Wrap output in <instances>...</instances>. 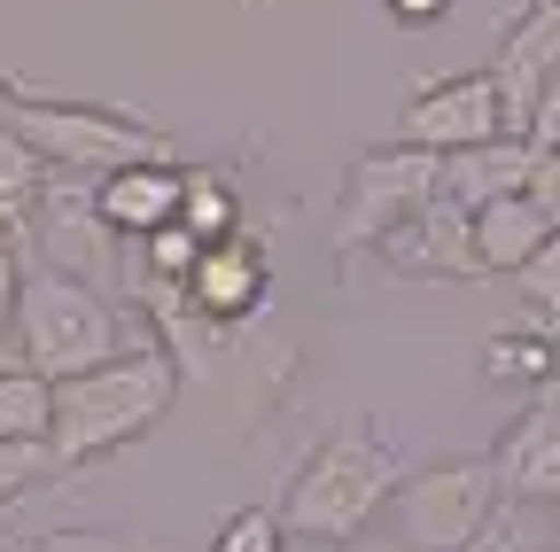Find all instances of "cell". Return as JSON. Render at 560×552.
I'll use <instances>...</instances> for the list:
<instances>
[{
	"instance_id": "cell-3",
	"label": "cell",
	"mask_w": 560,
	"mask_h": 552,
	"mask_svg": "<svg viewBox=\"0 0 560 552\" xmlns=\"http://www.w3.org/2000/svg\"><path fill=\"white\" fill-rule=\"evenodd\" d=\"M405 482V451L382 436V428H335L289 482L280 498V529L289 537H327V544H350L366 537L389 506V491Z\"/></svg>"
},
{
	"instance_id": "cell-20",
	"label": "cell",
	"mask_w": 560,
	"mask_h": 552,
	"mask_svg": "<svg viewBox=\"0 0 560 552\" xmlns=\"http://www.w3.org/2000/svg\"><path fill=\"white\" fill-rule=\"evenodd\" d=\"M514 289H522L529 319L560 334V234H545V242H537V257H529V265L514 272Z\"/></svg>"
},
{
	"instance_id": "cell-9",
	"label": "cell",
	"mask_w": 560,
	"mask_h": 552,
	"mask_svg": "<svg viewBox=\"0 0 560 552\" xmlns=\"http://www.w3.org/2000/svg\"><path fill=\"white\" fill-rule=\"evenodd\" d=\"M482 459L514 506H560V389H537Z\"/></svg>"
},
{
	"instance_id": "cell-10",
	"label": "cell",
	"mask_w": 560,
	"mask_h": 552,
	"mask_svg": "<svg viewBox=\"0 0 560 552\" xmlns=\"http://www.w3.org/2000/svg\"><path fill=\"white\" fill-rule=\"evenodd\" d=\"M265 296H272V265H265V249H257L249 234L210 242V249L195 257V272H187V289H179V304H187L202 327H242V319L265 312Z\"/></svg>"
},
{
	"instance_id": "cell-4",
	"label": "cell",
	"mask_w": 560,
	"mask_h": 552,
	"mask_svg": "<svg viewBox=\"0 0 560 552\" xmlns=\"http://www.w3.org/2000/svg\"><path fill=\"white\" fill-rule=\"evenodd\" d=\"M9 334H16L9 359H16L24 374H39L47 389L70 381V374L109 366L117 351H132V342H125V312H117L102 289L70 281V272H24Z\"/></svg>"
},
{
	"instance_id": "cell-6",
	"label": "cell",
	"mask_w": 560,
	"mask_h": 552,
	"mask_svg": "<svg viewBox=\"0 0 560 552\" xmlns=\"http://www.w3.org/2000/svg\"><path fill=\"white\" fill-rule=\"evenodd\" d=\"M429 195H436V156H429V149H405V141L359 149V156H350V172H342V211H335L327 249H335V257L374 249V242H382L389 226H405Z\"/></svg>"
},
{
	"instance_id": "cell-28",
	"label": "cell",
	"mask_w": 560,
	"mask_h": 552,
	"mask_svg": "<svg viewBox=\"0 0 560 552\" xmlns=\"http://www.w3.org/2000/svg\"><path fill=\"white\" fill-rule=\"evenodd\" d=\"M16 289H24V257H16V234H0V342H9V319H16Z\"/></svg>"
},
{
	"instance_id": "cell-1",
	"label": "cell",
	"mask_w": 560,
	"mask_h": 552,
	"mask_svg": "<svg viewBox=\"0 0 560 552\" xmlns=\"http://www.w3.org/2000/svg\"><path fill=\"white\" fill-rule=\"evenodd\" d=\"M179 404V359L164 342H132L109 366L70 374L47 389V459L55 467H94L140 444L164 412Z\"/></svg>"
},
{
	"instance_id": "cell-8",
	"label": "cell",
	"mask_w": 560,
	"mask_h": 552,
	"mask_svg": "<svg viewBox=\"0 0 560 552\" xmlns=\"http://www.w3.org/2000/svg\"><path fill=\"white\" fill-rule=\"evenodd\" d=\"M24 234H39V272H109V226H102V211H94V179H79V172H47V187H39V211H32V226Z\"/></svg>"
},
{
	"instance_id": "cell-12",
	"label": "cell",
	"mask_w": 560,
	"mask_h": 552,
	"mask_svg": "<svg viewBox=\"0 0 560 552\" xmlns=\"http://www.w3.org/2000/svg\"><path fill=\"white\" fill-rule=\"evenodd\" d=\"M560 71V9H537L499 39V55H490V86H499V109H506V132L522 141V117H529V102H537V86Z\"/></svg>"
},
{
	"instance_id": "cell-34",
	"label": "cell",
	"mask_w": 560,
	"mask_h": 552,
	"mask_svg": "<svg viewBox=\"0 0 560 552\" xmlns=\"http://www.w3.org/2000/svg\"><path fill=\"white\" fill-rule=\"evenodd\" d=\"M552 552H560V544H552Z\"/></svg>"
},
{
	"instance_id": "cell-29",
	"label": "cell",
	"mask_w": 560,
	"mask_h": 552,
	"mask_svg": "<svg viewBox=\"0 0 560 552\" xmlns=\"http://www.w3.org/2000/svg\"><path fill=\"white\" fill-rule=\"evenodd\" d=\"M382 9H389V24H444V9H452V0H382Z\"/></svg>"
},
{
	"instance_id": "cell-27",
	"label": "cell",
	"mask_w": 560,
	"mask_h": 552,
	"mask_svg": "<svg viewBox=\"0 0 560 552\" xmlns=\"http://www.w3.org/2000/svg\"><path fill=\"white\" fill-rule=\"evenodd\" d=\"M522 149H560V71L537 86V102L522 117Z\"/></svg>"
},
{
	"instance_id": "cell-19",
	"label": "cell",
	"mask_w": 560,
	"mask_h": 552,
	"mask_svg": "<svg viewBox=\"0 0 560 552\" xmlns=\"http://www.w3.org/2000/svg\"><path fill=\"white\" fill-rule=\"evenodd\" d=\"M0 444H47V381L0 366Z\"/></svg>"
},
{
	"instance_id": "cell-22",
	"label": "cell",
	"mask_w": 560,
	"mask_h": 552,
	"mask_svg": "<svg viewBox=\"0 0 560 552\" xmlns=\"http://www.w3.org/2000/svg\"><path fill=\"white\" fill-rule=\"evenodd\" d=\"M55 474L47 444H0V514H9L24 491H39V482Z\"/></svg>"
},
{
	"instance_id": "cell-23",
	"label": "cell",
	"mask_w": 560,
	"mask_h": 552,
	"mask_svg": "<svg viewBox=\"0 0 560 552\" xmlns=\"http://www.w3.org/2000/svg\"><path fill=\"white\" fill-rule=\"evenodd\" d=\"M280 537H289V529H280L272 506H242L219 537H210V552H280Z\"/></svg>"
},
{
	"instance_id": "cell-26",
	"label": "cell",
	"mask_w": 560,
	"mask_h": 552,
	"mask_svg": "<svg viewBox=\"0 0 560 552\" xmlns=\"http://www.w3.org/2000/svg\"><path fill=\"white\" fill-rule=\"evenodd\" d=\"M16 552H140V544L117 537V529H39V537L16 544Z\"/></svg>"
},
{
	"instance_id": "cell-30",
	"label": "cell",
	"mask_w": 560,
	"mask_h": 552,
	"mask_svg": "<svg viewBox=\"0 0 560 552\" xmlns=\"http://www.w3.org/2000/svg\"><path fill=\"white\" fill-rule=\"evenodd\" d=\"M280 552H342V544H327V537H280Z\"/></svg>"
},
{
	"instance_id": "cell-16",
	"label": "cell",
	"mask_w": 560,
	"mask_h": 552,
	"mask_svg": "<svg viewBox=\"0 0 560 552\" xmlns=\"http://www.w3.org/2000/svg\"><path fill=\"white\" fill-rule=\"evenodd\" d=\"M545 234H552V226L529 211L522 195H506V202H482V211H467L475 265H482V272H506V281H514V272L537 257V242H545Z\"/></svg>"
},
{
	"instance_id": "cell-25",
	"label": "cell",
	"mask_w": 560,
	"mask_h": 552,
	"mask_svg": "<svg viewBox=\"0 0 560 552\" xmlns=\"http://www.w3.org/2000/svg\"><path fill=\"white\" fill-rule=\"evenodd\" d=\"M529 506H514V498H499V514H490L482 529H475V544L467 552H537L529 544V521H522Z\"/></svg>"
},
{
	"instance_id": "cell-2",
	"label": "cell",
	"mask_w": 560,
	"mask_h": 552,
	"mask_svg": "<svg viewBox=\"0 0 560 552\" xmlns=\"http://www.w3.org/2000/svg\"><path fill=\"white\" fill-rule=\"evenodd\" d=\"M0 86H9V109H0V125H9L47 172L102 179V172H125V164H172V132L149 125V117H132V109L39 94V86L9 79V71H0Z\"/></svg>"
},
{
	"instance_id": "cell-11",
	"label": "cell",
	"mask_w": 560,
	"mask_h": 552,
	"mask_svg": "<svg viewBox=\"0 0 560 552\" xmlns=\"http://www.w3.org/2000/svg\"><path fill=\"white\" fill-rule=\"evenodd\" d=\"M374 257L389 272H405V281H482V265H475V242H467V211L444 195H429L405 226H389L374 242Z\"/></svg>"
},
{
	"instance_id": "cell-13",
	"label": "cell",
	"mask_w": 560,
	"mask_h": 552,
	"mask_svg": "<svg viewBox=\"0 0 560 552\" xmlns=\"http://www.w3.org/2000/svg\"><path fill=\"white\" fill-rule=\"evenodd\" d=\"M179 187H187L179 156H172V164H125V172H102V179H94V211H102L109 234L149 242L156 226L179 219Z\"/></svg>"
},
{
	"instance_id": "cell-33",
	"label": "cell",
	"mask_w": 560,
	"mask_h": 552,
	"mask_svg": "<svg viewBox=\"0 0 560 552\" xmlns=\"http://www.w3.org/2000/svg\"><path fill=\"white\" fill-rule=\"evenodd\" d=\"M545 9H560V0H545Z\"/></svg>"
},
{
	"instance_id": "cell-24",
	"label": "cell",
	"mask_w": 560,
	"mask_h": 552,
	"mask_svg": "<svg viewBox=\"0 0 560 552\" xmlns=\"http://www.w3.org/2000/svg\"><path fill=\"white\" fill-rule=\"evenodd\" d=\"M522 202L560 234V149H529V179H522Z\"/></svg>"
},
{
	"instance_id": "cell-7",
	"label": "cell",
	"mask_w": 560,
	"mask_h": 552,
	"mask_svg": "<svg viewBox=\"0 0 560 552\" xmlns=\"http://www.w3.org/2000/svg\"><path fill=\"white\" fill-rule=\"evenodd\" d=\"M499 132H506V109H499L490 71L429 79L420 94H405V117H397V141H405V149H429V156L482 149V141H499Z\"/></svg>"
},
{
	"instance_id": "cell-14",
	"label": "cell",
	"mask_w": 560,
	"mask_h": 552,
	"mask_svg": "<svg viewBox=\"0 0 560 552\" xmlns=\"http://www.w3.org/2000/svg\"><path fill=\"white\" fill-rule=\"evenodd\" d=\"M522 179H529V149L514 132H499V141H482V149H459V156H436V195L459 202V211L522 195Z\"/></svg>"
},
{
	"instance_id": "cell-17",
	"label": "cell",
	"mask_w": 560,
	"mask_h": 552,
	"mask_svg": "<svg viewBox=\"0 0 560 552\" xmlns=\"http://www.w3.org/2000/svg\"><path fill=\"white\" fill-rule=\"evenodd\" d=\"M179 226L210 249V242H226V234H242V187L226 179V172H187V187H179Z\"/></svg>"
},
{
	"instance_id": "cell-21",
	"label": "cell",
	"mask_w": 560,
	"mask_h": 552,
	"mask_svg": "<svg viewBox=\"0 0 560 552\" xmlns=\"http://www.w3.org/2000/svg\"><path fill=\"white\" fill-rule=\"evenodd\" d=\"M140 249H149V272H140V281H156V289H187V272H195V257H202V242H195L179 219H172V226H156Z\"/></svg>"
},
{
	"instance_id": "cell-32",
	"label": "cell",
	"mask_w": 560,
	"mask_h": 552,
	"mask_svg": "<svg viewBox=\"0 0 560 552\" xmlns=\"http://www.w3.org/2000/svg\"><path fill=\"white\" fill-rule=\"evenodd\" d=\"M0 109H9V86H0Z\"/></svg>"
},
{
	"instance_id": "cell-5",
	"label": "cell",
	"mask_w": 560,
	"mask_h": 552,
	"mask_svg": "<svg viewBox=\"0 0 560 552\" xmlns=\"http://www.w3.org/2000/svg\"><path fill=\"white\" fill-rule=\"evenodd\" d=\"M499 474L490 459H429V467H405V482L389 491V537L405 552H467L475 529L499 514Z\"/></svg>"
},
{
	"instance_id": "cell-15",
	"label": "cell",
	"mask_w": 560,
	"mask_h": 552,
	"mask_svg": "<svg viewBox=\"0 0 560 552\" xmlns=\"http://www.w3.org/2000/svg\"><path fill=\"white\" fill-rule=\"evenodd\" d=\"M482 381L490 389H552V374H560V334L552 327H537V319H506V327H490L482 334Z\"/></svg>"
},
{
	"instance_id": "cell-18",
	"label": "cell",
	"mask_w": 560,
	"mask_h": 552,
	"mask_svg": "<svg viewBox=\"0 0 560 552\" xmlns=\"http://www.w3.org/2000/svg\"><path fill=\"white\" fill-rule=\"evenodd\" d=\"M39 187H47V164L0 125V234H24L32 211H39Z\"/></svg>"
},
{
	"instance_id": "cell-31",
	"label": "cell",
	"mask_w": 560,
	"mask_h": 552,
	"mask_svg": "<svg viewBox=\"0 0 560 552\" xmlns=\"http://www.w3.org/2000/svg\"><path fill=\"white\" fill-rule=\"evenodd\" d=\"M0 366H16V359H9V342H0Z\"/></svg>"
}]
</instances>
